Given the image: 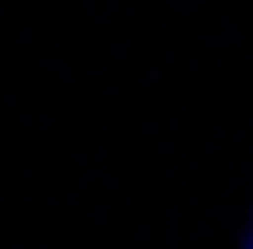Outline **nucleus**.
Here are the masks:
<instances>
[{"label": "nucleus", "mask_w": 253, "mask_h": 249, "mask_svg": "<svg viewBox=\"0 0 253 249\" xmlns=\"http://www.w3.org/2000/svg\"><path fill=\"white\" fill-rule=\"evenodd\" d=\"M247 249H253V233H250V243H247Z\"/></svg>", "instance_id": "f257e3e1"}]
</instances>
